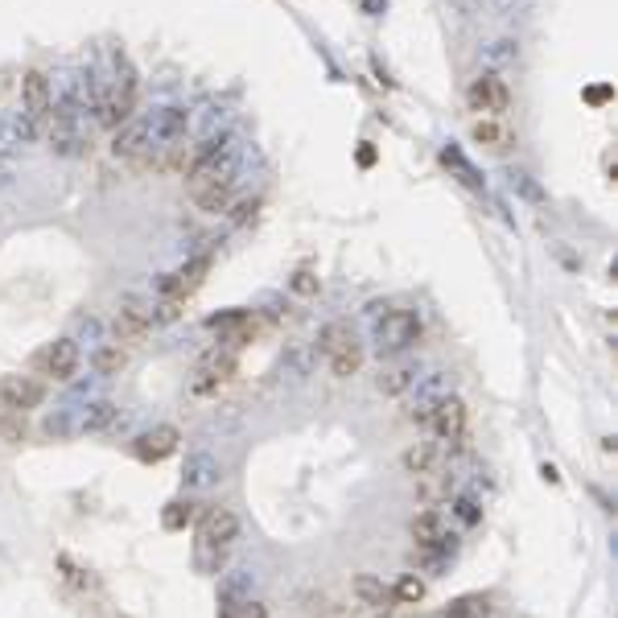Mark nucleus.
Returning <instances> with one entry per match:
<instances>
[{"instance_id": "nucleus-1", "label": "nucleus", "mask_w": 618, "mask_h": 618, "mask_svg": "<svg viewBox=\"0 0 618 618\" xmlns=\"http://www.w3.org/2000/svg\"><path fill=\"white\" fill-rule=\"evenodd\" d=\"M235 536H239L235 511L231 507H206L202 520H198V532H194V565L202 573H219Z\"/></svg>"}, {"instance_id": "nucleus-2", "label": "nucleus", "mask_w": 618, "mask_h": 618, "mask_svg": "<svg viewBox=\"0 0 618 618\" xmlns=\"http://www.w3.org/2000/svg\"><path fill=\"white\" fill-rule=\"evenodd\" d=\"M95 112L103 128H120L136 116V71L128 66V58H116V75L108 79V87H99L95 95Z\"/></svg>"}, {"instance_id": "nucleus-3", "label": "nucleus", "mask_w": 618, "mask_h": 618, "mask_svg": "<svg viewBox=\"0 0 618 618\" xmlns=\"http://www.w3.org/2000/svg\"><path fill=\"white\" fill-rule=\"evenodd\" d=\"M318 351L326 355V363L338 380H351V375L363 367V342L355 338V330L347 322H326L322 334H318Z\"/></svg>"}, {"instance_id": "nucleus-4", "label": "nucleus", "mask_w": 618, "mask_h": 618, "mask_svg": "<svg viewBox=\"0 0 618 618\" xmlns=\"http://www.w3.org/2000/svg\"><path fill=\"white\" fill-rule=\"evenodd\" d=\"M429 429L437 433V441H441L445 454L466 450V429H470L466 400H462V396H437L433 417H429Z\"/></svg>"}, {"instance_id": "nucleus-5", "label": "nucleus", "mask_w": 618, "mask_h": 618, "mask_svg": "<svg viewBox=\"0 0 618 618\" xmlns=\"http://www.w3.org/2000/svg\"><path fill=\"white\" fill-rule=\"evenodd\" d=\"M421 342V314L417 309H388V314L375 322V347L380 355H404L408 347Z\"/></svg>"}, {"instance_id": "nucleus-6", "label": "nucleus", "mask_w": 618, "mask_h": 618, "mask_svg": "<svg viewBox=\"0 0 618 618\" xmlns=\"http://www.w3.org/2000/svg\"><path fill=\"white\" fill-rule=\"evenodd\" d=\"M412 540H417V553L429 565H441V557L450 553V528H445L437 507H425L417 520H412Z\"/></svg>"}, {"instance_id": "nucleus-7", "label": "nucleus", "mask_w": 618, "mask_h": 618, "mask_svg": "<svg viewBox=\"0 0 618 618\" xmlns=\"http://www.w3.org/2000/svg\"><path fill=\"white\" fill-rule=\"evenodd\" d=\"M466 103H470V112H478V116L503 120L507 108H511V87H507V79H499V75H478V79L470 83V91H466Z\"/></svg>"}, {"instance_id": "nucleus-8", "label": "nucleus", "mask_w": 618, "mask_h": 618, "mask_svg": "<svg viewBox=\"0 0 618 618\" xmlns=\"http://www.w3.org/2000/svg\"><path fill=\"white\" fill-rule=\"evenodd\" d=\"M50 108H54V87L42 71H25L21 79V116L33 124V128H42L50 120Z\"/></svg>"}, {"instance_id": "nucleus-9", "label": "nucleus", "mask_w": 618, "mask_h": 618, "mask_svg": "<svg viewBox=\"0 0 618 618\" xmlns=\"http://www.w3.org/2000/svg\"><path fill=\"white\" fill-rule=\"evenodd\" d=\"M46 400V384L33 375H5L0 380V408L5 412H29Z\"/></svg>"}, {"instance_id": "nucleus-10", "label": "nucleus", "mask_w": 618, "mask_h": 618, "mask_svg": "<svg viewBox=\"0 0 618 618\" xmlns=\"http://www.w3.org/2000/svg\"><path fill=\"white\" fill-rule=\"evenodd\" d=\"M149 330H153V309L136 297H124L116 309V338L132 347V342H145Z\"/></svg>"}, {"instance_id": "nucleus-11", "label": "nucleus", "mask_w": 618, "mask_h": 618, "mask_svg": "<svg viewBox=\"0 0 618 618\" xmlns=\"http://www.w3.org/2000/svg\"><path fill=\"white\" fill-rule=\"evenodd\" d=\"M116 157H124V161H153V132H149V120L141 116V120H128V124H120V132H116Z\"/></svg>"}, {"instance_id": "nucleus-12", "label": "nucleus", "mask_w": 618, "mask_h": 618, "mask_svg": "<svg viewBox=\"0 0 618 618\" xmlns=\"http://www.w3.org/2000/svg\"><path fill=\"white\" fill-rule=\"evenodd\" d=\"M38 371L50 375V380H58V384H66V380H71V375L79 371V342H75V338L50 342V347L38 355Z\"/></svg>"}, {"instance_id": "nucleus-13", "label": "nucleus", "mask_w": 618, "mask_h": 618, "mask_svg": "<svg viewBox=\"0 0 618 618\" xmlns=\"http://www.w3.org/2000/svg\"><path fill=\"white\" fill-rule=\"evenodd\" d=\"M235 375V351H206L202 355V363H198V371H194V392L202 396V392H215V388H223L227 380Z\"/></svg>"}, {"instance_id": "nucleus-14", "label": "nucleus", "mask_w": 618, "mask_h": 618, "mask_svg": "<svg viewBox=\"0 0 618 618\" xmlns=\"http://www.w3.org/2000/svg\"><path fill=\"white\" fill-rule=\"evenodd\" d=\"M149 120V132H153V149H169V145H182V136L190 128V112L186 108H161Z\"/></svg>"}, {"instance_id": "nucleus-15", "label": "nucleus", "mask_w": 618, "mask_h": 618, "mask_svg": "<svg viewBox=\"0 0 618 618\" xmlns=\"http://www.w3.org/2000/svg\"><path fill=\"white\" fill-rule=\"evenodd\" d=\"M206 272H211V260H206V256L190 260L186 268H178V272H169V277H161V297L182 301V305H186V297L206 281Z\"/></svg>"}, {"instance_id": "nucleus-16", "label": "nucleus", "mask_w": 618, "mask_h": 618, "mask_svg": "<svg viewBox=\"0 0 618 618\" xmlns=\"http://www.w3.org/2000/svg\"><path fill=\"white\" fill-rule=\"evenodd\" d=\"M169 454H178V429L174 425H157V429L136 437V458L141 462H165Z\"/></svg>"}, {"instance_id": "nucleus-17", "label": "nucleus", "mask_w": 618, "mask_h": 618, "mask_svg": "<svg viewBox=\"0 0 618 618\" xmlns=\"http://www.w3.org/2000/svg\"><path fill=\"white\" fill-rule=\"evenodd\" d=\"M470 141L483 145L487 153H507V149L515 145V132H511L503 120H495V116H478V120L470 124Z\"/></svg>"}, {"instance_id": "nucleus-18", "label": "nucleus", "mask_w": 618, "mask_h": 618, "mask_svg": "<svg viewBox=\"0 0 618 618\" xmlns=\"http://www.w3.org/2000/svg\"><path fill=\"white\" fill-rule=\"evenodd\" d=\"M351 598H355V602H363V606L384 610V614H392V610H396L392 586H384V577H375V573H359V577L351 581Z\"/></svg>"}, {"instance_id": "nucleus-19", "label": "nucleus", "mask_w": 618, "mask_h": 618, "mask_svg": "<svg viewBox=\"0 0 618 618\" xmlns=\"http://www.w3.org/2000/svg\"><path fill=\"white\" fill-rule=\"evenodd\" d=\"M441 466H445V450H441V445H412V450H404V470L412 478L433 474Z\"/></svg>"}, {"instance_id": "nucleus-20", "label": "nucleus", "mask_w": 618, "mask_h": 618, "mask_svg": "<svg viewBox=\"0 0 618 618\" xmlns=\"http://www.w3.org/2000/svg\"><path fill=\"white\" fill-rule=\"evenodd\" d=\"M412 384H417V367H412V363H396V367L380 371V392H384V396H400V392H408Z\"/></svg>"}, {"instance_id": "nucleus-21", "label": "nucleus", "mask_w": 618, "mask_h": 618, "mask_svg": "<svg viewBox=\"0 0 618 618\" xmlns=\"http://www.w3.org/2000/svg\"><path fill=\"white\" fill-rule=\"evenodd\" d=\"M441 618H491V598L487 594H466L458 602H450Z\"/></svg>"}, {"instance_id": "nucleus-22", "label": "nucleus", "mask_w": 618, "mask_h": 618, "mask_svg": "<svg viewBox=\"0 0 618 618\" xmlns=\"http://www.w3.org/2000/svg\"><path fill=\"white\" fill-rule=\"evenodd\" d=\"M417 495L425 499V503H441L445 495H450V470H433V474H421L417 478Z\"/></svg>"}, {"instance_id": "nucleus-23", "label": "nucleus", "mask_w": 618, "mask_h": 618, "mask_svg": "<svg viewBox=\"0 0 618 618\" xmlns=\"http://www.w3.org/2000/svg\"><path fill=\"white\" fill-rule=\"evenodd\" d=\"M248 602H252V598H248V590H244V577H235V581H227V586L219 590V606H223L219 614H223V618H235V614H239V610H244Z\"/></svg>"}, {"instance_id": "nucleus-24", "label": "nucleus", "mask_w": 618, "mask_h": 618, "mask_svg": "<svg viewBox=\"0 0 618 618\" xmlns=\"http://www.w3.org/2000/svg\"><path fill=\"white\" fill-rule=\"evenodd\" d=\"M95 367H99V375H120L128 367V351L120 347V342H108V347H99Z\"/></svg>"}, {"instance_id": "nucleus-25", "label": "nucleus", "mask_w": 618, "mask_h": 618, "mask_svg": "<svg viewBox=\"0 0 618 618\" xmlns=\"http://www.w3.org/2000/svg\"><path fill=\"white\" fill-rule=\"evenodd\" d=\"M392 598H396L400 606H417V602L425 598V581H421L417 573H404L396 586H392Z\"/></svg>"}, {"instance_id": "nucleus-26", "label": "nucleus", "mask_w": 618, "mask_h": 618, "mask_svg": "<svg viewBox=\"0 0 618 618\" xmlns=\"http://www.w3.org/2000/svg\"><path fill=\"white\" fill-rule=\"evenodd\" d=\"M190 520H194V503H190V499H174V503L165 507V515H161V524H165L169 532H182Z\"/></svg>"}, {"instance_id": "nucleus-27", "label": "nucleus", "mask_w": 618, "mask_h": 618, "mask_svg": "<svg viewBox=\"0 0 618 618\" xmlns=\"http://www.w3.org/2000/svg\"><path fill=\"white\" fill-rule=\"evenodd\" d=\"M58 569H62V577H66V581H71V586H75V590H87V586H95V577H91V569L75 565V561H71V557H66V553L58 557Z\"/></svg>"}, {"instance_id": "nucleus-28", "label": "nucleus", "mask_w": 618, "mask_h": 618, "mask_svg": "<svg viewBox=\"0 0 618 618\" xmlns=\"http://www.w3.org/2000/svg\"><path fill=\"white\" fill-rule=\"evenodd\" d=\"M441 161H445V165H454L458 174H462V182H466V186H474V190L483 186V182H478V174H474V169H470V161H466V157H462L458 149H445V153H441Z\"/></svg>"}, {"instance_id": "nucleus-29", "label": "nucleus", "mask_w": 618, "mask_h": 618, "mask_svg": "<svg viewBox=\"0 0 618 618\" xmlns=\"http://www.w3.org/2000/svg\"><path fill=\"white\" fill-rule=\"evenodd\" d=\"M112 417H116L112 404H91V412L83 417V425H87V429H103V425H112Z\"/></svg>"}, {"instance_id": "nucleus-30", "label": "nucleus", "mask_w": 618, "mask_h": 618, "mask_svg": "<svg viewBox=\"0 0 618 618\" xmlns=\"http://www.w3.org/2000/svg\"><path fill=\"white\" fill-rule=\"evenodd\" d=\"M25 412H5V421H0V433H5L9 441H21V433H25Z\"/></svg>"}, {"instance_id": "nucleus-31", "label": "nucleus", "mask_w": 618, "mask_h": 618, "mask_svg": "<svg viewBox=\"0 0 618 618\" xmlns=\"http://www.w3.org/2000/svg\"><path fill=\"white\" fill-rule=\"evenodd\" d=\"M293 289H297V293H318L314 272H297V277H293Z\"/></svg>"}, {"instance_id": "nucleus-32", "label": "nucleus", "mask_w": 618, "mask_h": 618, "mask_svg": "<svg viewBox=\"0 0 618 618\" xmlns=\"http://www.w3.org/2000/svg\"><path fill=\"white\" fill-rule=\"evenodd\" d=\"M458 515H462L466 524H478V507H474L470 499H458Z\"/></svg>"}, {"instance_id": "nucleus-33", "label": "nucleus", "mask_w": 618, "mask_h": 618, "mask_svg": "<svg viewBox=\"0 0 618 618\" xmlns=\"http://www.w3.org/2000/svg\"><path fill=\"white\" fill-rule=\"evenodd\" d=\"M235 618H268V610H264L260 602H248V606H244V610H239Z\"/></svg>"}]
</instances>
